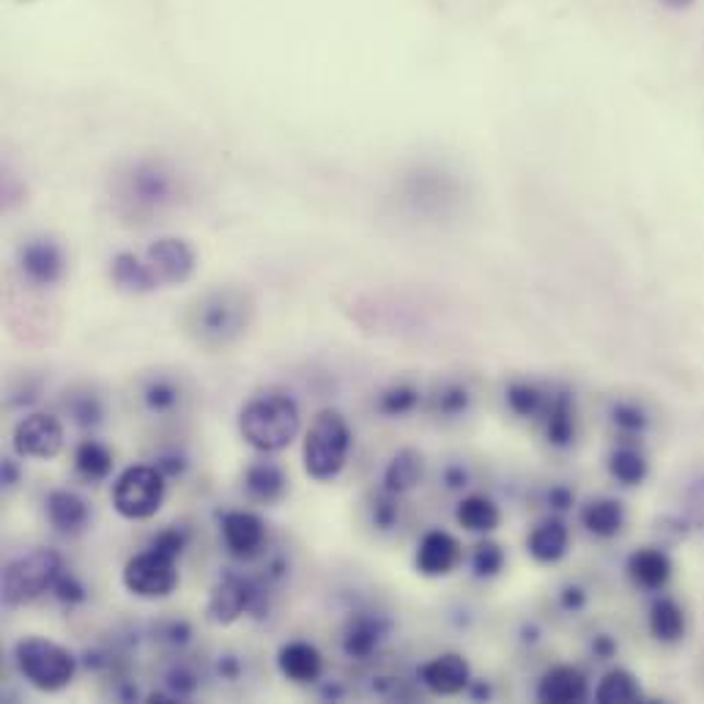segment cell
I'll use <instances>...</instances> for the list:
<instances>
[{"label": "cell", "mask_w": 704, "mask_h": 704, "mask_svg": "<svg viewBox=\"0 0 704 704\" xmlns=\"http://www.w3.org/2000/svg\"><path fill=\"white\" fill-rule=\"evenodd\" d=\"M179 195V181L170 168H165L162 162H137L132 165L130 173L124 179V201L130 206H135V211H162L168 206L175 204Z\"/></svg>", "instance_id": "ba28073f"}, {"label": "cell", "mask_w": 704, "mask_h": 704, "mask_svg": "<svg viewBox=\"0 0 704 704\" xmlns=\"http://www.w3.org/2000/svg\"><path fill=\"white\" fill-rule=\"evenodd\" d=\"M420 682L434 696H458L472 682V666L461 653H439L420 666Z\"/></svg>", "instance_id": "9a60e30c"}, {"label": "cell", "mask_w": 704, "mask_h": 704, "mask_svg": "<svg viewBox=\"0 0 704 704\" xmlns=\"http://www.w3.org/2000/svg\"><path fill=\"white\" fill-rule=\"evenodd\" d=\"M543 412H546V439L554 447H568L575 439V414L570 395H554L551 400H546Z\"/></svg>", "instance_id": "f1b7e54d"}, {"label": "cell", "mask_w": 704, "mask_h": 704, "mask_svg": "<svg viewBox=\"0 0 704 704\" xmlns=\"http://www.w3.org/2000/svg\"><path fill=\"white\" fill-rule=\"evenodd\" d=\"M146 260L162 288L184 286L186 280H192V275H195L197 269L195 247L181 236L157 239V242L146 250Z\"/></svg>", "instance_id": "4fadbf2b"}, {"label": "cell", "mask_w": 704, "mask_h": 704, "mask_svg": "<svg viewBox=\"0 0 704 704\" xmlns=\"http://www.w3.org/2000/svg\"><path fill=\"white\" fill-rule=\"evenodd\" d=\"M584 592L579 590V586H568V590L562 592V606L565 609H570V611H579L581 606H584Z\"/></svg>", "instance_id": "7dc6e473"}, {"label": "cell", "mask_w": 704, "mask_h": 704, "mask_svg": "<svg viewBox=\"0 0 704 704\" xmlns=\"http://www.w3.org/2000/svg\"><path fill=\"white\" fill-rule=\"evenodd\" d=\"M436 406H439L441 414H461L469 409V389L458 387V384H450L439 392L436 398Z\"/></svg>", "instance_id": "ab89813d"}, {"label": "cell", "mask_w": 704, "mask_h": 704, "mask_svg": "<svg viewBox=\"0 0 704 704\" xmlns=\"http://www.w3.org/2000/svg\"><path fill=\"white\" fill-rule=\"evenodd\" d=\"M351 452L349 420L338 409H321L302 439V466L316 483H332L343 474Z\"/></svg>", "instance_id": "3957f363"}, {"label": "cell", "mask_w": 704, "mask_h": 704, "mask_svg": "<svg viewBox=\"0 0 704 704\" xmlns=\"http://www.w3.org/2000/svg\"><path fill=\"white\" fill-rule=\"evenodd\" d=\"M688 510H691V519L696 521L699 526H704V480L691 488V496H688Z\"/></svg>", "instance_id": "ee69618b"}, {"label": "cell", "mask_w": 704, "mask_h": 704, "mask_svg": "<svg viewBox=\"0 0 704 704\" xmlns=\"http://www.w3.org/2000/svg\"><path fill=\"white\" fill-rule=\"evenodd\" d=\"M14 664L28 685L41 693H58L72 685L77 675V655L45 636H25L14 647Z\"/></svg>", "instance_id": "277c9868"}, {"label": "cell", "mask_w": 704, "mask_h": 704, "mask_svg": "<svg viewBox=\"0 0 704 704\" xmlns=\"http://www.w3.org/2000/svg\"><path fill=\"white\" fill-rule=\"evenodd\" d=\"M277 671L293 685H313L324 675L321 650L305 639H293L277 650Z\"/></svg>", "instance_id": "2e32d148"}, {"label": "cell", "mask_w": 704, "mask_h": 704, "mask_svg": "<svg viewBox=\"0 0 704 704\" xmlns=\"http://www.w3.org/2000/svg\"><path fill=\"white\" fill-rule=\"evenodd\" d=\"M445 480L450 488H461V485H466V472H463L461 466H452V469H447Z\"/></svg>", "instance_id": "f907efd6"}, {"label": "cell", "mask_w": 704, "mask_h": 704, "mask_svg": "<svg viewBox=\"0 0 704 704\" xmlns=\"http://www.w3.org/2000/svg\"><path fill=\"white\" fill-rule=\"evenodd\" d=\"M157 466L162 469L165 477H181V474H184V469H186V461L181 456H162L157 461Z\"/></svg>", "instance_id": "f6af8a7d"}, {"label": "cell", "mask_w": 704, "mask_h": 704, "mask_svg": "<svg viewBox=\"0 0 704 704\" xmlns=\"http://www.w3.org/2000/svg\"><path fill=\"white\" fill-rule=\"evenodd\" d=\"M395 521H398V505H395V494H387L384 490L381 499L373 501V524L378 530H392Z\"/></svg>", "instance_id": "b9f144b4"}, {"label": "cell", "mask_w": 704, "mask_h": 704, "mask_svg": "<svg viewBox=\"0 0 704 704\" xmlns=\"http://www.w3.org/2000/svg\"><path fill=\"white\" fill-rule=\"evenodd\" d=\"M611 414H615L617 428L628 430V434H639V430H644V425H647V417H644L642 409L631 406V403H620Z\"/></svg>", "instance_id": "60d3db41"}, {"label": "cell", "mask_w": 704, "mask_h": 704, "mask_svg": "<svg viewBox=\"0 0 704 704\" xmlns=\"http://www.w3.org/2000/svg\"><path fill=\"white\" fill-rule=\"evenodd\" d=\"M121 581H124L126 592L141 600H165L173 595L181 581L179 559L148 546L146 551L126 559Z\"/></svg>", "instance_id": "52a82bcc"}, {"label": "cell", "mask_w": 704, "mask_h": 704, "mask_svg": "<svg viewBox=\"0 0 704 704\" xmlns=\"http://www.w3.org/2000/svg\"><path fill=\"white\" fill-rule=\"evenodd\" d=\"M387 622L378 615H351L340 636L343 655L351 660H367L387 636Z\"/></svg>", "instance_id": "d6986e66"}, {"label": "cell", "mask_w": 704, "mask_h": 704, "mask_svg": "<svg viewBox=\"0 0 704 704\" xmlns=\"http://www.w3.org/2000/svg\"><path fill=\"white\" fill-rule=\"evenodd\" d=\"M50 595L56 597L61 606H66V609H77V606H83V603L88 600V590H85V584L80 581V575H74L72 570H63V573L58 575V581H56V586H52Z\"/></svg>", "instance_id": "8d00e7d4"}, {"label": "cell", "mask_w": 704, "mask_h": 704, "mask_svg": "<svg viewBox=\"0 0 704 704\" xmlns=\"http://www.w3.org/2000/svg\"><path fill=\"white\" fill-rule=\"evenodd\" d=\"M573 499L575 496L570 494L568 488H562V485H559V488H551V494H548V501H551L554 510H568L570 505H573Z\"/></svg>", "instance_id": "bcb514c9"}, {"label": "cell", "mask_w": 704, "mask_h": 704, "mask_svg": "<svg viewBox=\"0 0 704 704\" xmlns=\"http://www.w3.org/2000/svg\"><path fill=\"white\" fill-rule=\"evenodd\" d=\"M461 543L445 530H430L420 537L414 551V568L425 579H445L461 565Z\"/></svg>", "instance_id": "5bb4252c"}, {"label": "cell", "mask_w": 704, "mask_h": 704, "mask_svg": "<svg viewBox=\"0 0 704 704\" xmlns=\"http://www.w3.org/2000/svg\"><path fill=\"white\" fill-rule=\"evenodd\" d=\"M420 403V389L412 384H392V387L378 392V412L384 417H406L417 409Z\"/></svg>", "instance_id": "1f68e13d"}, {"label": "cell", "mask_w": 704, "mask_h": 704, "mask_svg": "<svg viewBox=\"0 0 704 704\" xmlns=\"http://www.w3.org/2000/svg\"><path fill=\"white\" fill-rule=\"evenodd\" d=\"M168 496V477L154 463L126 466L113 483V510L124 521H148L162 510Z\"/></svg>", "instance_id": "8992f818"}, {"label": "cell", "mask_w": 704, "mask_h": 704, "mask_svg": "<svg viewBox=\"0 0 704 704\" xmlns=\"http://www.w3.org/2000/svg\"><path fill=\"white\" fill-rule=\"evenodd\" d=\"M568 524H565L562 519H557V515L543 519L541 524L532 526V532L526 535V554H530L537 565H557L559 559L568 554Z\"/></svg>", "instance_id": "7402d4cb"}, {"label": "cell", "mask_w": 704, "mask_h": 704, "mask_svg": "<svg viewBox=\"0 0 704 704\" xmlns=\"http://www.w3.org/2000/svg\"><path fill=\"white\" fill-rule=\"evenodd\" d=\"M253 318V299L242 288H217L192 307L190 327L204 345H228L242 338Z\"/></svg>", "instance_id": "7a4b0ae2"}, {"label": "cell", "mask_w": 704, "mask_h": 704, "mask_svg": "<svg viewBox=\"0 0 704 704\" xmlns=\"http://www.w3.org/2000/svg\"><path fill=\"white\" fill-rule=\"evenodd\" d=\"M222 546L236 562H253L266 548V521L253 510H228L220 519Z\"/></svg>", "instance_id": "8fae6325"}, {"label": "cell", "mask_w": 704, "mask_h": 704, "mask_svg": "<svg viewBox=\"0 0 704 704\" xmlns=\"http://www.w3.org/2000/svg\"><path fill=\"white\" fill-rule=\"evenodd\" d=\"M299 430H302V412L288 389H258L239 409V436L258 456L288 450L296 441Z\"/></svg>", "instance_id": "6da1fadb"}, {"label": "cell", "mask_w": 704, "mask_h": 704, "mask_svg": "<svg viewBox=\"0 0 704 704\" xmlns=\"http://www.w3.org/2000/svg\"><path fill=\"white\" fill-rule=\"evenodd\" d=\"M537 699L548 704H573L584 702L586 693H590V682H586L584 671L575 669V666H554L546 675L537 680L535 688Z\"/></svg>", "instance_id": "44dd1931"}, {"label": "cell", "mask_w": 704, "mask_h": 704, "mask_svg": "<svg viewBox=\"0 0 704 704\" xmlns=\"http://www.w3.org/2000/svg\"><path fill=\"white\" fill-rule=\"evenodd\" d=\"M181 392L170 378H154V381L146 384L143 389V403L151 414H168L179 406Z\"/></svg>", "instance_id": "836d02e7"}, {"label": "cell", "mask_w": 704, "mask_h": 704, "mask_svg": "<svg viewBox=\"0 0 704 704\" xmlns=\"http://www.w3.org/2000/svg\"><path fill=\"white\" fill-rule=\"evenodd\" d=\"M45 515L47 521H50L52 530H56L58 535H66V537L80 535V532L88 530L90 524L88 501L69 488H58L47 494Z\"/></svg>", "instance_id": "e0dca14e"}, {"label": "cell", "mask_w": 704, "mask_h": 704, "mask_svg": "<svg viewBox=\"0 0 704 704\" xmlns=\"http://www.w3.org/2000/svg\"><path fill=\"white\" fill-rule=\"evenodd\" d=\"M66 445L63 423L50 412H31L12 434L14 456L23 461H56Z\"/></svg>", "instance_id": "9c48e42d"}, {"label": "cell", "mask_w": 704, "mask_h": 704, "mask_svg": "<svg viewBox=\"0 0 704 704\" xmlns=\"http://www.w3.org/2000/svg\"><path fill=\"white\" fill-rule=\"evenodd\" d=\"M108 275L119 291L132 293V296H146V293H154L157 288H162L157 275L151 271V266H148L146 255L126 253V250L110 258Z\"/></svg>", "instance_id": "ac0fdd59"}, {"label": "cell", "mask_w": 704, "mask_h": 704, "mask_svg": "<svg viewBox=\"0 0 704 704\" xmlns=\"http://www.w3.org/2000/svg\"><path fill=\"white\" fill-rule=\"evenodd\" d=\"M505 568V548L494 541H483L472 551V570L480 579H494Z\"/></svg>", "instance_id": "d590c367"}, {"label": "cell", "mask_w": 704, "mask_h": 704, "mask_svg": "<svg viewBox=\"0 0 704 704\" xmlns=\"http://www.w3.org/2000/svg\"><path fill=\"white\" fill-rule=\"evenodd\" d=\"M456 521L461 530L472 532V535H488L501 524V510L490 496L472 494L458 501Z\"/></svg>", "instance_id": "4316f807"}, {"label": "cell", "mask_w": 704, "mask_h": 704, "mask_svg": "<svg viewBox=\"0 0 704 704\" xmlns=\"http://www.w3.org/2000/svg\"><path fill=\"white\" fill-rule=\"evenodd\" d=\"M253 592L255 579H244V575L239 573H226L211 586L209 600H206V620L220 628L239 622L244 615H250Z\"/></svg>", "instance_id": "7c38bea8"}, {"label": "cell", "mask_w": 704, "mask_h": 704, "mask_svg": "<svg viewBox=\"0 0 704 704\" xmlns=\"http://www.w3.org/2000/svg\"><path fill=\"white\" fill-rule=\"evenodd\" d=\"M425 461L417 450H398L392 458H389L387 469H384V490L395 496H403L409 490H414L423 480Z\"/></svg>", "instance_id": "484cf974"}, {"label": "cell", "mask_w": 704, "mask_h": 704, "mask_svg": "<svg viewBox=\"0 0 704 704\" xmlns=\"http://www.w3.org/2000/svg\"><path fill=\"white\" fill-rule=\"evenodd\" d=\"M660 3H664V7H669V9H688L693 3V0H660Z\"/></svg>", "instance_id": "816d5d0a"}, {"label": "cell", "mask_w": 704, "mask_h": 704, "mask_svg": "<svg viewBox=\"0 0 704 704\" xmlns=\"http://www.w3.org/2000/svg\"><path fill=\"white\" fill-rule=\"evenodd\" d=\"M17 266L31 286L52 288L66 277V253L50 236H34L20 244Z\"/></svg>", "instance_id": "30bf717a"}, {"label": "cell", "mask_w": 704, "mask_h": 704, "mask_svg": "<svg viewBox=\"0 0 704 704\" xmlns=\"http://www.w3.org/2000/svg\"><path fill=\"white\" fill-rule=\"evenodd\" d=\"M628 579L633 586L647 592H658L671 579V559L660 548H639L628 559Z\"/></svg>", "instance_id": "603a6c76"}, {"label": "cell", "mask_w": 704, "mask_h": 704, "mask_svg": "<svg viewBox=\"0 0 704 704\" xmlns=\"http://www.w3.org/2000/svg\"><path fill=\"white\" fill-rule=\"evenodd\" d=\"M165 685H168V691L181 702V699H190L192 693L197 691L201 680H197V675L190 669V666L179 664L165 675Z\"/></svg>", "instance_id": "f35d334b"}, {"label": "cell", "mask_w": 704, "mask_h": 704, "mask_svg": "<svg viewBox=\"0 0 704 704\" xmlns=\"http://www.w3.org/2000/svg\"><path fill=\"white\" fill-rule=\"evenodd\" d=\"M66 409H69V417H72L74 425H80V428H96L105 417L102 400L90 392L72 395V398L66 400Z\"/></svg>", "instance_id": "e575fe53"}, {"label": "cell", "mask_w": 704, "mask_h": 704, "mask_svg": "<svg viewBox=\"0 0 704 704\" xmlns=\"http://www.w3.org/2000/svg\"><path fill=\"white\" fill-rule=\"evenodd\" d=\"M609 474L620 485H639L647 477V458L633 447H620L609 456Z\"/></svg>", "instance_id": "4dcf8cb0"}, {"label": "cell", "mask_w": 704, "mask_h": 704, "mask_svg": "<svg viewBox=\"0 0 704 704\" xmlns=\"http://www.w3.org/2000/svg\"><path fill=\"white\" fill-rule=\"evenodd\" d=\"M186 546H190V532L184 530V526H168V530L157 532L151 541V548H157V551L168 554V557L173 559H181V554L186 551Z\"/></svg>", "instance_id": "74e56055"}, {"label": "cell", "mask_w": 704, "mask_h": 704, "mask_svg": "<svg viewBox=\"0 0 704 704\" xmlns=\"http://www.w3.org/2000/svg\"><path fill=\"white\" fill-rule=\"evenodd\" d=\"M505 400H508L510 412L515 417H537V414L546 409V395H543L541 387L530 381H513L505 392Z\"/></svg>", "instance_id": "d6a6232c"}, {"label": "cell", "mask_w": 704, "mask_h": 704, "mask_svg": "<svg viewBox=\"0 0 704 704\" xmlns=\"http://www.w3.org/2000/svg\"><path fill=\"white\" fill-rule=\"evenodd\" d=\"M595 699L600 704L639 702V699H642V685H639L633 671L617 666V669H609L600 677V682H597L595 688Z\"/></svg>", "instance_id": "f546056e"}, {"label": "cell", "mask_w": 704, "mask_h": 704, "mask_svg": "<svg viewBox=\"0 0 704 704\" xmlns=\"http://www.w3.org/2000/svg\"><path fill=\"white\" fill-rule=\"evenodd\" d=\"M217 671H220V677H226V680H236L239 671H242V664H239L233 655H222L220 664H217Z\"/></svg>", "instance_id": "c3c4849f"}, {"label": "cell", "mask_w": 704, "mask_h": 704, "mask_svg": "<svg viewBox=\"0 0 704 704\" xmlns=\"http://www.w3.org/2000/svg\"><path fill=\"white\" fill-rule=\"evenodd\" d=\"M162 639L168 644H173V647H184V644L192 639L190 622H184V620L168 622V626H165V631H162Z\"/></svg>", "instance_id": "7bdbcfd3"}, {"label": "cell", "mask_w": 704, "mask_h": 704, "mask_svg": "<svg viewBox=\"0 0 704 704\" xmlns=\"http://www.w3.org/2000/svg\"><path fill=\"white\" fill-rule=\"evenodd\" d=\"M74 474L80 480H85L88 485H99L113 474L116 458L113 450H110L105 441L99 439H83L77 447H74Z\"/></svg>", "instance_id": "d4e9b609"}, {"label": "cell", "mask_w": 704, "mask_h": 704, "mask_svg": "<svg viewBox=\"0 0 704 704\" xmlns=\"http://www.w3.org/2000/svg\"><path fill=\"white\" fill-rule=\"evenodd\" d=\"M579 519L590 535L609 541V537L620 535V530L626 526V508H622V501L611 499V496H600V499L586 501Z\"/></svg>", "instance_id": "cb8c5ba5"}, {"label": "cell", "mask_w": 704, "mask_h": 704, "mask_svg": "<svg viewBox=\"0 0 704 704\" xmlns=\"http://www.w3.org/2000/svg\"><path fill=\"white\" fill-rule=\"evenodd\" d=\"M63 570L66 565L56 548H31L20 557L9 559L3 568V603L9 609L31 606L41 595L52 592Z\"/></svg>", "instance_id": "5b68a950"}, {"label": "cell", "mask_w": 704, "mask_h": 704, "mask_svg": "<svg viewBox=\"0 0 704 704\" xmlns=\"http://www.w3.org/2000/svg\"><path fill=\"white\" fill-rule=\"evenodd\" d=\"M244 490L258 505H277L288 494V474L282 472L280 463L269 461V456L255 458L244 469Z\"/></svg>", "instance_id": "ffe728a7"}, {"label": "cell", "mask_w": 704, "mask_h": 704, "mask_svg": "<svg viewBox=\"0 0 704 704\" xmlns=\"http://www.w3.org/2000/svg\"><path fill=\"white\" fill-rule=\"evenodd\" d=\"M647 626L653 639H658L664 644H675L685 636V611L671 597H660V600L653 603V609H650Z\"/></svg>", "instance_id": "83f0119b"}, {"label": "cell", "mask_w": 704, "mask_h": 704, "mask_svg": "<svg viewBox=\"0 0 704 704\" xmlns=\"http://www.w3.org/2000/svg\"><path fill=\"white\" fill-rule=\"evenodd\" d=\"M20 480V463L14 458H3V488H14Z\"/></svg>", "instance_id": "681fc988"}]
</instances>
